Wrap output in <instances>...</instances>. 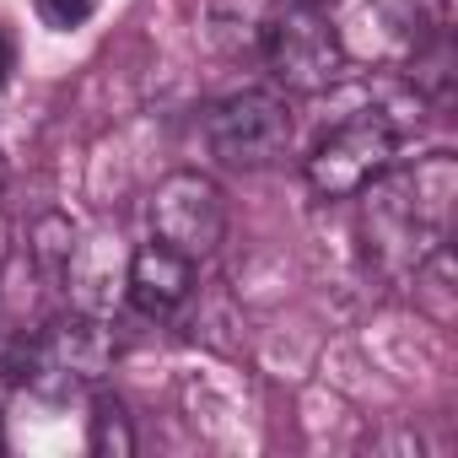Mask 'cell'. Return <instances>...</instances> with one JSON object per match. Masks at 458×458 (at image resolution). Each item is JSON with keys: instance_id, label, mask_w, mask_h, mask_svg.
<instances>
[{"instance_id": "8", "label": "cell", "mask_w": 458, "mask_h": 458, "mask_svg": "<svg viewBox=\"0 0 458 458\" xmlns=\"http://www.w3.org/2000/svg\"><path fill=\"white\" fill-rule=\"evenodd\" d=\"M265 17H270V0H210L205 33L221 55H259Z\"/></svg>"}, {"instance_id": "6", "label": "cell", "mask_w": 458, "mask_h": 458, "mask_svg": "<svg viewBox=\"0 0 458 458\" xmlns=\"http://www.w3.org/2000/svg\"><path fill=\"white\" fill-rule=\"evenodd\" d=\"M151 238L167 243L173 254L194 259V265L205 254H216L221 238H226V194H221V183L194 173V167L167 173L151 189Z\"/></svg>"}, {"instance_id": "13", "label": "cell", "mask_w": 458, "mask_h": 458, "mask_svg": "<svg viewBox=\"0 0 458 458\" xmlns=\"http://www.w3.org/2000/svg\"><path fill=\"white\" fill-rule=\"evenodd\" d=\"M313 6H324V12H329V6H335V0H313Z\"/></svg>"}, {"instance_id": "3", "label": "cell", "mask_w": 458, "mask_h": 458, "mask_svg": "<svg viewBox=\"0 0 458 458\" xmlns=\"http://www.w3.org/2000/svg\"><path fill=\"white\" fill-rule=\"evenodd\" d=\"M259 60L270 65V81L297 98L329 92L351 65L335 12L313 6V0H270V17L259 33Z\"/></svg>"}, {"instance_id": "11", "label": "cell", "mask_w": 458, "mask_h": 458, "mask_svg": "<svg viewBox=\"0 0 458 458\" xmlns=\"http://www.w3.org/2000/svg\"><path fill=\"white\" fill-rule=\"evenodd\" d=\"M33 6H38L44 28H60V33H71V28H81V22H92V12L103 6V0H33Z\"/></svg>"}, {"instance_id": "9", "label": "cell", "mask_w": 458, "mask_h": 458, "mask_svg": "<svg viewBox=\"0 0 458 458\" xmlns=\"http://www.w3.org/2000/svg\"><path fill=\"white\" fill-rule=\"evenodd\" d=\"M87 447H92L98 458H130V453H135V420H130V410H124L119 394H98V399H92Z\"/></svg>"}, {"instance_id": "1", "label": "cell", "mask_w": 458, "mask_h": 458, "mask_svg": "<svg viewBox=\"0 0 458 458\" xmlns=\"http://www.w3.org/2000/svg\"><path fill=\"white\" fill-rule=\"evenodd\" d=\"M361 249L367 265L404 286L410 270L447 243V226H453V199H458V162L447 151L420 157L415 167L388 162L361 194Z\"/></svg>"}, {"instance_id": "12", "label": "cell", "mask_w": 458, "mask_h": 458, "mask_svg": "<svg viewBox=\"0 0 458 458\" xmlns=\"http://www.w3.org/2000/svg\"><path fill=\"white\" fill-rule=\"evenodd\" d=\"M12 71H17V33L0 22V87L12 81Z\"/></svg>"}, {"instance_id": "2", "label": "cell", "mask_w": 458, "mask_h": 458, "mask_svg": "<svg viewBox=\"0 0 458 458\" xmlns=\"http://www.w3.org/2000/svg\"><path fill=\"white\" fill-rule=\"evenodd\" d=\"M114 356H119V340L114 329L98 318V313H65V318H49L44 329L22 335L12 345V383L60 404V399H76L87 388H98L108 372H114Z\"/></svg>"}, {"instance_id": "4", "label": "cell", "mask_w": 458, "mask_h": 458, "mask_svg": "<svg viewBox=\"0 0 458 458\" xmlns=\"http://www.w3.org/2000/svg\"><path fill=\"white\" fill-rule=\"evenodd\" d=\"M205 140L221 167H238V173L276 167L281 157H292V108L270 87L233 92L205 114Z\"/></svg>"}, {"instance_id": "5", "label": "cell", "mask_w": 458, "mask_h": 458, "mask_svg": "<svg viewBox=\"0 0 458 458\" xmlns=\"http://www.w3.org/2000/svg\"><path fill=\"white\" fill-rule=\"evenodd\" d=\"M394 157H399V130H394L377 108H367V114H356V119L335 124V130L308 151L302 178H308L313 199H329V205H335V199H356Z\"/></svg>"}, {"instance_id": "10", "label": "cell", "mask_w": 458, "mask_h": 458, "mask_svg": "<svg viewBox=\"0 0 458 458\" xmlns=\"http://www.w3.org/2000/svg\"><path fill=\"white\" fill-rule=\"evenodd\" d=\"M33 265H38V276L44 281H65V270H71V254H76V233H71V221L65 216H44L38 226H33Z\"/></svg>"}, {"instance_id": "7", "label": "cell", "mask_w": 458, "mask_h": 458, "mask_svg": "<svg viewBox=\"0 0 458 458\" xmlns=\"http://www.w3.org/2000/svg\"><path fill=\"white\" fill-rule=\"evenodd\" d=\"M124 292H130V302H135L140 313L167 318V313H178V308L189 302V292H194V259H183V254H173L167 243L151 238L146 249L130 254Z\"/></svg>"}]
</instances>
